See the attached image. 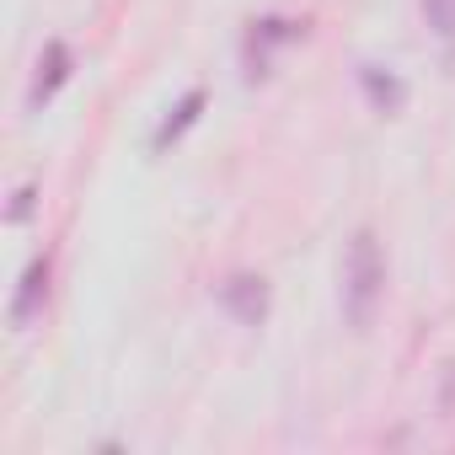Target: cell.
<instances>
[{
  "label": "cell",
  "mask_w": 455,
  "mask_h": 455,
  "mask_svg": "<svg viewBox=\"0 0 455 455\" xmlns=\"http://www.w3.org/2000/svg\"><path fill=\"white\" fill-rule=\"evenodd\" d=\"M380 295H386V258H380V242L375 231H354L348 252H343V316L354 332H364L380 311Z\"/></svg>",
  "instance_id": "1"
},
{
  "label": "cell",
  "mask_w": 455,
  "mask_h": 455,
  "mask_svg": "<svg viewBox=\"0 0 455 455\" xmlns=\"http://www.w3.org/2000/svg\"><path fill=\"white\" fill-rule=\"evenodd\" d=\"M300 33H306V28H300L295 17H258V22H247V38H242L247 81H263V76H268V65H274V54H279V49H290Z\"/></svg>",
  "instance_id": "2"
},
{
  "label": "cell",
  "mask_w": 455,
  "mask_h": 455,
  "mask_svg": "<svg viewBox=\"0 0 455 455\" xmlns=\"http://www.w3.org/2000/svg\"><path fill=\"white\" fill-rule=\"evenodd\" d=\"M220 306L231 311L242 327H263V322H268V306H274L268 279H263V274H231V279L220 284Z\"/></svg>",
  "instance_id": "3"
},
{
  "label": "cell",
  "mask_w": 455,
  "mask_h": 455,
  "mask_svg": "<svg viewBox=\"0 0 455 455\" xmlns=\"http://www.w3.org/2000/svg\"><path fill=\"white\" fill-rule=\"evenodd\" d=\"M49 279H54V258L38 252V258L22 268L17 295H12V327H17V332H28V327L44 316V306H49Z\"/></svg>",
  "instance_id": "4"
},
{
  "label": "cell",
  "mask_w": 455,
  "mask_h": 455,
  "mask_svg": "<svg viewBox=\"0 0 455 455\" xmlns=\"http://www.w3.org/2000/svg\"><path fill=\"white\" fill-rule=\"evenodd\" d=\"M76 76V54H70V44L65 38H49L44 44V54H38V70H33V86H28V108L38 113L44 102H54L60 97V86Z\"/></svg>",
  "instance_id": "5"
},
{
  "label": "cell",
  "mask_w": 455,
  "mask_h": 455,
  "mask_svg": "<svg viewBox=\"0 0 455 455\" xmlns=\"http://www.w3.org/2000/svg\"><path fill=\"white\" fill-rule=\"evenodd\" d=\"M359 92H364V102L375 108V113H402L407 108V81L391 70V65H359Z\"/></svg>",
  "instance_id": "6"
},
{
  "label": "cell",
  "mask_w": 455,
  "mask_h": 455,
  "mask_svg": "<svg viewBox=\"0 0 455 455\" xmlns=\"http://www.w3.org/2000/svg\"><path fill=\"white\" fill-rule=\"evenodd\" d=\"M204 102H209V97H204V86H193V92H182V102H177V108H172V113H166L161 124H156V134H150V150L161 156L166 145H177V140H182V134H188V129L198 124V113H204Z\"/></svg>",
  "instance_id": "7"
},
{
  "label": "cell",
  "mask_w": 455,
  "mask_h": 455,
  "mask_svg": "<svg viewBox=\"0 0 455 455\" xmlns=\"http://www.w3.org/2000/svg\"><path fill=\"white\" fill-rule=\"evenodd\" d=\"M423 17L439 38H455V0H423Z\"/></svg>",
  "instance_id": "8"
},
{
  "label": "cell",
  "mask_w": 455,
  "mask_h": 455,
  "mask_svg": "<svg viewBox=\"0 0 455 455\" xmlns=\"http://www.w3.org/2000/svg\"><path fill=\"white\" fill-rule=\"evenodd\" d=\"M33 204H38V188H33V182H22V188L12 193V209H6V220H12V225L33 220Z\"/></svg>",
  "instance_id": "9"
}]
</instances>
